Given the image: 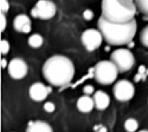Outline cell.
I'll return each instance as SVG.
<instances>
[{
	"mask_svg": "<svg viewBox=\"0 0 148 132\" xmlns=\"http://www.w3.org/2000/svg\"><path fill=\"white\" fill-rule=\"evenodd\" d=\"M57 7L55 3L42 0L36 4V6L31 9V16L34 18H39L42 20H49L56 14Z\"/></svg>",
	"mask_w": 148,
	"mask_h": 132,
	"instance_id": "cell-8",
	"label": "cell"
},
{
	"mask_svg": "<svg viewBox=\"0 0 148 132\" xmlns=\"http://www.w3.org/2000/svg\"><path fill=\"white\" fill-rule=\"evenodd\" d=\"M98 31L103 35V39L110 45H127L132 44L134 35L136 33L138 24L135 19L127 24H114L107 21L100 17L97 22Z\"/></svg>",
	"mask_w": 148,
	"mask_h": 132,
	"instance_id": "cell-2",
	"label": "cell"
},
{
	"mask_svg": "<svg viewBox=\"0 0 148 132\" xmlns=\"http://www.w3.org/2000/svg\"><path fill=\"white\" fill-rule=\"evenodd\" d=\"M44 110L46 112H49V113H51V112H53L56 110V106H55V104L52 102H46L44 104Z\"/></svg>",
	"mask_w": 148,
	"mask_h": 132,
	"instance_id": "cell-20",
	"label": "cell"
},
{
	"mask_svg": "<svg viewBox=\"0 0 148 132\" xmlns=\"http://www.w3.org/2000/svg\"><path fill=\"white\" fill-rule=\"evenodd\" d=\"M26 132H53L52 127L43 120L31 122L26 129Z\"/></svg>",
	"mask_w": 148,
	"mask_h": 132,
	"instance_id": "cell-13",
	"label": "cell"
},
{
	"mask_svg": "<svg viewBox=\"0 0 148 132\" xmlns=\"http://www.w3.org/2000/svg\"><path fill=\"white\" fill-rule=\"evenodd\" d=\"M139 132H148V130H141V131H139Z\"/></svg>",
	"mask_w": 148,
	"mask_h": 132,
	"instance_id": "cell-28",
	"label": "cell"
},
{
	"mask_svg": "<svg viewBox=\"0 0 148 132\" xmlns=\"http://www.w3.org/2000/svg\"><path fill=\"white\" fill-rule=\"evenodd\" d=\"M140 41L143 46L148 47V26L143 27V30L140 33Z\"/></svg>",
	"mask_w": 148,
	"mask_h": 132,
	"instance_id": "cell-18",
	"label": "cell"
},
{
	"mask_svg": "<svg viewBox=\"0 0 148 132\" xmlns=\"http://www.w3.org/2000/svg\"><path fill=\"white\" fill-rule=\"evenodd\" d=\"M31 24V19L26 14H18L13 20V27L17 32H21V30L26 25Z\"/></svg>",
	"mask_w": 148,
	"mask_h": 132,
	"instance_id": "cell-14",
	"label": "cell"
},
{
	"mask_svg": "<svg viewBox=\"0 0 148 132\" xmlns=\"http://www.w3.org/2000/svg\"><path fill=\"white\" fill-rule=\"evenodd\" d=\"M51 92V89L45 86L43 83H34L31 85L30 90H29V94L30 98L34 102H42L44 99H46V97L49 95V93Z\"/></svg>",
	"mask_w": 148,
	"mask_h": 132,
	"instance_id": "cell-10",
	"label": "cell"
},
{
	"mask_svg": "<svg viewBox=\"0 0 148 132\" xmlns=\"http://www.w3.org/2000/svg\"><path fill=\"white\" fill-rule=\"evenodd\" d=\"M102 16L107 21L114 24H127L134 20L136 5L132 0H104L101 4Z\"/></svg>",
	"mask_w": 148,
	"mask_h": 132,
	"instance_id": "cell-3",
	"label": "cell"
},
{
	"mask_svg": "<svg viewBox=\"0 0 148 132\" xmlns=\"http://www.w3.org/2000/svg\"><path fill=\"white\" fill-rule=\"evenodd\" d=\"M94 130H95V132H107V127L101 126V125L95 126V127H94Z\"/></svg>",
	"mask_w": 148,
	"mask_h": 132,
	"instance_id": "cell-25",
	"label": "cell"
},
{
	"mask_svg": "<svg viewBox=\"0 0 148 132\" xmlns=\"http://www.w3.org/2000/svg\"><path fill=\"white\" fill-rule=\"evenodd\" d=\"M94 98V103H95V107L97 110H106L110 104V98L109 95L104 92V91H96L95 94L92 95Z\"/></svg>",
	"mask_w": 148,
	"mask_h": 132,
	"instance_id": "cell-11",
	"label": "cell"
},
{
	"mask_svg": "<svg viewBox=\"0 0 148 132\" xmlns=\"http://www.w3.org/2000/svg\"><path fill=\"white\" fill-rule=\"evenodd\" d=\"M27 64L21 58H14L8 63L7 72L13 79H23L27 74Z\"/></svg>",
	"mask_w": 148,
	"mask_h": 132,
	"instance_id": "cell-9",
	"label": "cell"
},
{
	"mask_svg": "<svg viewBox=\"0 0 148 132\" xmlns=\"http://www.w3.org/2000/svg\"><path fill=\"white\" fill-rule=\"evenodd\" d=\"M81 40H82L83 46L85 47V50L89 52H92L101 46L103 41V35L98 30L89 28V30H85L82 33Z\"/></svg>",
	"mask_w": 148,
	"mask_h": 132,
	"instance_id": "cell-6",
	"label": "cell"
},
{
	"mask_svg": "<svg viewBox=\"0 0 148 132\" xmlns=\"http://www.w3.org/2000/svg\"><path fill=\"white\" fill-rule=\"evenodd\" d=\"M83 18L85 19V20H91L92 18H94V12L91 11V9H84V12H83Z\"/></svg>",
	"mask_w": 148,
	"mask_h": 132,
	"instance_id": "cell-24",
	"label": "cell"
},
{
	"mask_svg": "<svg viewBox=\"0 0 148 132\" xmlns=\"http://www.w3.org/2000/svg\"><path fill=\"white\" fill-rule=\"evenodd\" d=\"M8 7H10V4L7 0H1L0 1V8H1V13H6V12L8 11Z\"/></svg>",
	"mask_w": 148,
	"mask_h": 132,
	"instance_id": "cell-23",
	"label": "cell"
},
{
	"mask_svg": "<svg viewBox=\"0 0 148 132\" xmlns=\"http://www.w3.org/2000/svg\"><path fill=\"white\" fill-rule=\"evenodd\" d=\"M95 107L94 98L90 95H82L77 100V109L83 113H89Z\"/></svg>",
	"mask_w": 148,
	"mask_h": 132,
	"instance_id": "cell-12",
	"label": "cell"
},
{
	"mask_svg": "<svg viewBox=\"0 0 148 132\" xmlns=\"http://www.w3.org/2000/svg\"><path fill=\"white\" fill-rule=\"evenodd\" d=\"M139 127V123L136 122V119L134 118H128L125 122V129L127 132H135Z\"/></svg>",
	"mask_w": 148,
	"mask_h": 132,
	"instance_id": "cell-16",
	"label": "cell"
},
{
	"mask_svg": "<svg viewBox=\"0 0 148 132\" xmlns=\"http://www.w3.org/2000/svg\"><path fill=\"white\" fill-rule=\"evenodd\" d=\"M30 31H31V24H30V25H26L25 27H24L21 30V33H30Z\"/></svg>",
	"mask_w": 148,
	"mask_h": 132,
	"instance_id": "cell-26",
	"label": "cell"
},
{
	"mask_svg": "<svg viewBox=\"0 0 148 132\" xmlns=\"http://www.w3.org/2000/svg\"><path fill=\"white\" fill-rule=\"evenodd\" d=\"M27 43H29V45H30L31 47H33V49H38V47H40V46L43 45L44 39H43V37H42L40 34L34 33V34L30 35Z\"/></svg>",
	"mask_w": 148,
	"mask_h": 132,
	"instance_id": "cell-15",
	"label": "cell"
},
{
	"mask_svg": "<svg viewBox=\"0 0 148 132\" xmlns=\"http://www.w3.org/2000/svg\"><path fill=\"white\" fill-rule=\"evenodd\" d=\"M138 9H140L143 14L148 16V0H136L135 1Z\"/></svg>",
	"mask_w": 148,
	"mask_h": 132,
	"instance_id": "cell-17",
	"label": "cell"
},
{
	"mask_svg": "<svg viewBox=\"0 0 148 132\" xmlns=\"http://www.w3.org/2000/svg\"><path fill=\"white\" fill-rule=\"evenodd\" d=\"M83 93L84 95H90V94H95V89L92 85H84L83 87Z\"/></svg>",
	"mask_w": 148,
	"mask_h": 132,
	"instance_id": "cell-21",
	"label": "cell"
},
{
	"mask_svg": "<svg viewBox=\"0 0 148 132\" xmlns=\"http://www.w3.org/2000/svg\"><path fill=\"white\" fill-rule=\"evenodd\" d=\"M110 60L117 67L119 72L125 73L133 68L135 64V58L130 50L128 49H117L110 54Z\"/></svg>",
	"mask_w": 148,
	"mask_h": 132,
	"instance_id": "cell-5",
	"label": "cell"
},
{
	"mask_svg": "<svg viewBox=\"0 0 148 132\" xmlns=\"http://www.w3.org/2000/svg\"><path fill=\"white\" fill-rule=\"evenodd\" d=\"M1 67H8V65H7V63H6V60H5V59H3V60H1Z\"/></svg>",
	"mask_w": 148,
	"mask_h": 132,
	"instance_id": "cell-27",
	"label": "cell"
},
{
	"mask_svg": "<svg viewBox=\"0 0 148 132\" xmlns=\"http://www.w3.org/2000/svg\"><path fill=\"white\" fill-rule=\"evenodd\" d=\"M10 51V44L7 40H1V43H0V52H1V54H7Z\"/></svg>",
	"mask_w": 148,
	"mask_h": 132,
	"instance_id": "cell-19",
	"label": "cell"
},
{
	"mask_svg": "<svg viewBox=\"0 0 148 132\" xmlns=\"http://www.w3.org/2000/svg\"><path fill=\"white\" fill-rule=\"evenodd\" d=\"M6 25H7V21H6V17L4 13L0 14V31L4 32L6 30Z\"/></svg>",
	"mask_w": 148,
	"mask_h": 132,
	"instance_id": "cell-22",
	"label": "cell"
},
{
	"mask_svg": "<svg viewBox=\"0 0 148 132\" xmlns=\"http://www.w3.org/2000/svg\"><path fill=\"white\" fill-rule=\"evenodd\" d=\"M119 74V70L112 60H101L94 67V78L101 85L113 84Z\"/></svg>",
	"mask_w": 148,
	"mask_h": 132,
	"instance_id": "cell-4",
	"label": "cell"
},
{
	"mask_svg": "<svg viewBox=\"0 0 148 132\" xmlns=\"http://www.w3.org/2000/svg\"><path fill=\"white\" fill-rule=\"evenodd\" d=\"M113 93H114L115 98L117 100L128 102L134 97L135 87H134L132 81H129L127 79H122V80H119L115 84V86L113 89Z\"/></svg>",
	"mask_w": 148,
	"mask_h": 132,
	"instance_id": "cell-7",
	"label": "cell"
},
{
	"mask_svg": "<svg viewBox=\"0 0 148 132\" xmlns=\"http://www.w3.org/2000/svg\"><path fill=\"white\" fill-rule=\"evenodd\" d=\"M43 74L51 85L63 87L70 84L75 76V66L68 57L56 54L44 63Z\"/></svg>",
	"mask_w": 148,
	"mask_h": 132,
	"instance_id": "cell-1",
	"label": "cell"
}]
</instances>
